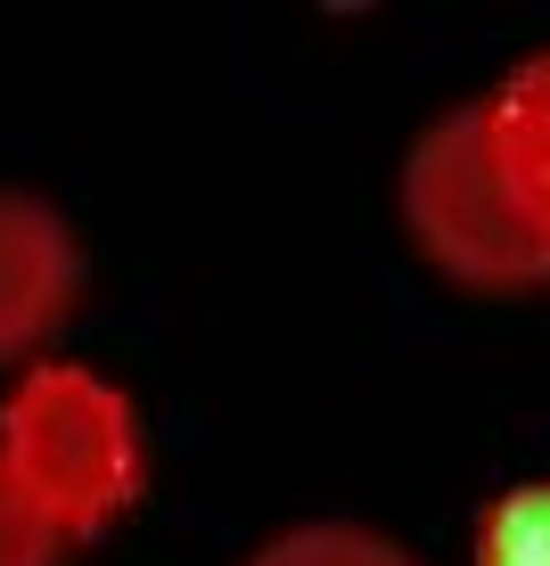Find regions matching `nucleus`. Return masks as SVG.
<instances>
[{"label":"nucleus","mask_w":550,"mask_h":566,"mask_svg":"<svg viewBox=\"0 0 550 566\" xmlns=\"http://www.w3.org/2000/svg\"><path fill=\"white\" fill-rule=\"evenodd\" d=\"M0 476L50 542H91L141 501L148 476L132 395L83 361H33L0 402Z\"/></svg>","instance_id":"f257e3e1"},{"label":"nucleus","mask_w":550,"mask_h":566,"mask_svg":"<svg viewBox=\"0 0 550 566\" xmlns=\"http://www.w3.org/2000/svg\"><path fill=\"white\" fill-rule=\"evenodd\" d=\"M403 222L419 255L452 271L460 287H542L550 280V239L526 222L494 165L485 99L436 115L403 156Z\"/></svg>","instance_id":"f03ea898"},{"label":"nucleus","mask_w":550,"mask_h":566,"mask_svg":"<svg viewBox=\"0 0 550 566\" xmlns=\"http://www.w3.org/2000/svg\"><path fill=\"white\" fill-rule=\"evenodd\" d=\"M83 296V247L33 189H0V369L25 361Z\"/></svg>","instance_id":"7ed1b4c3"},{"label":"nucleus","mask_w":550,"mask_h":566,"mask_svg":"<svg viewBox=\"0 0 550 566\" xmlns=\"http://www.w3.org/2000/svg\"><path fill=\"white\" fill-rule=\"evenodd\" d=\"M485 132H494V165H501L509 198H518L526 222L550 239V50L526 57L494 99H485Z\"/></svg>","instance_id":"20e7f679"},{"label":"nucleus","mask_w":550,"mask_h":566,"mask_svg":"<svg viewBox=\"0 0 550 566\" xmlns=\"http://www.w3.org/2000/svg\"><path fill=\"white\" fill-rule=\"evenodd\" d=\"M247 566H411V558L370 525H297V534L263 542Z\"/></svg>","instance_id":"39448f33"},{"label":"nucleus","mask_w":550,"mask_h":566,"mask_svg":"<svg viewBox=\"0 0 550 566\" xmlns=\"http://www.w3.org/2000/svg\"><path fill=\"white\" fill-rule=\"evenodd\" d=\"M58 558V542L33 525V510L17 501V484L0 476V566H50Z\"/></svg>","instance_id":"423d86ee"}]
</instances>
